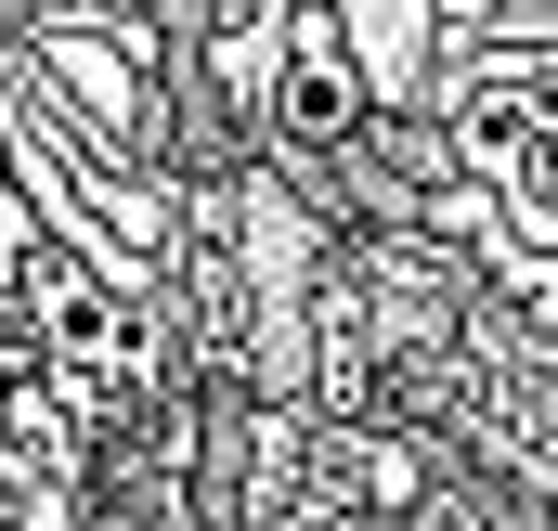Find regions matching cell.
Returning <instances> with one entry per match:
<instances>
[{
	"instance_id": "6da1fadb",
	"label": "cell",
	"mask_w": 558,
	"mask_h": 531,
	"mask_svg": "<svg viewBox=\"0 0 558 531\" xmlns=\"http://www.w3.org/2000/svg\"><path fill=\"white\" fill-rule=\"evenodd\" d=\"M364 91H377V52L351 39L338 0H274V39H260V118L286 143H351L364 131Z\"/></svg>"
}]
</instances>
